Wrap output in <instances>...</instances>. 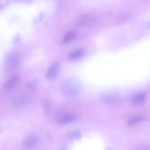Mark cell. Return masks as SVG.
<instances>
[{"label": "cell", "mask_w": 150, "mask_h": 150, "mask_svg": "<svg viewBox=\"0 0 150 150\" xmlns=\"http://www.w3.org/2000/svg\"><path fill=\"white\" fill-rule=\"evenodd\" d=\"M61 66L60 63L56 62L52 64L48 69L46 73V77L47 79L52 81L58 75L60 71Z\"/></svg>", "instance_id": "6da1fadb"}, {"label": "cell", "mask_w": 150, "mask_h": 150, "mask_svg": "<svg viewBox=\"0 0 150 150\" xmlns=\"http://www.w3.org/2000/svg\"><path fill=\"white\" fill-rule=\"evenodd\" d=\"M18 62V57L16 52H12L8 55L6 60V65L8 69H13L17 66Z\"/></svg>", "instance_id": "7a4b0ae2"}, {"label": "cell", "mask_w": 150, "mask_h": 150, "mask_svg": "<svg viewBox=\"0 0 150 150\" xmlns=\"http://www.w3.org/2000/svg\"><path fill=\"white\" fill-rule=\"evenodd\" d=\"M38 141L37 136L31 135L25 138L22 142V146L25 149L32 148L37 145Z\"/></svg>", "instance_id": "3957f363"}, {"label": "cell", "mask_w": 150, "mask_h": 150, "mask_svg": "<svg viewBox=\"0 0 150 150\" xmlns=\"http://www.w3.org/2000/svg\"><path fill=\"white\" fill-rule=\"evenodd\" d=\"M146 100V94L144 93H139L136 94L132 97L131 103L134 105L140 106L144 104Z\"/></svg>", "instance_id": "277c9868"}, {"label": "cell", "mask_w": 150, "mask_h": 150, "mask_svg": "<svg viewBox=\"0 0 150 150\" xmlns=\"http://www.w3.org/2000/svg\"><path fill=\"white\" fill-rule=\"evenodd\" d=\"M20 78V76L19 75H14L9 78L4 84V90L6 91L11 90L16 86Z\"/></svg>", "instance_id": "5b68a950"}, {"label": "cell", "mask_w": 150, "mask_h": 150, "mask_svg": "<svg viewBox=\"0 0 150 150\" xmlns=\"http://www.w3.org/2000/svg\"><path fill=\"white\" fill-rule=\"evenodd\" d=\"M85 54V51L83 49L77 48L70 52L69 54L68 59L71 61L75 60L82 57Z\"/></svg>", "instance_id": "8992f818"}, {"label": "cell", "mask_w": 150, "mask_h": 150, "mask_svg": "<svg viewBox=\"0 0 150 150\" xmlns=\"http://www.w3.org/2000/svg\"><path fill=\"white\" fill-rule=\"evenodd\" d=\"M75 115L71 113L65 114L59 119V122L61 124H65L73 121L75 119Z\"/></svg>", "instance_id": "52a82bcc"}, {"label": "cell", "mask_w": 150, "mask_h": 150, "mask_svg": "<svg viewBox=\"0 0 150 150\" xmlns=\"http://www.w3.org/2000/svg\"><path fill=\"white\" fill-rule=\"evenodd\" d=\"M77 38L76 32L74 31H70L64 35L63 38L62 42L64 44H66L76 40Z\"/></svg>", "instance_id": "ba28073f"}, {"label": "cell", "mask_w": 150, "mask_h": 150, "mask_svg": "<svg viewBox=\"0 0 150 150\" xmlns=\"http://www.w3.org/2000/svg\"><path fill=\"white\" fill-rule=\"evenodd\" d=\"M94 16L90 15H86L82 16L80 18V24L83 25H88L91 24L95 21Z\"/></svg>", "instance_id": "9c48e42d"}, {"label": "cell", "mask_w": 150, "mask_h": 150, "mask_svg": "<svg viewBox=\"0 0 150 150\" xmlns=\"http://www.w3.org/2000/svg\"><path fill=\"white\" fill-rule=\"evenodd\" d=\"M39 84V79L38 78H35L32 82L27 85L26 86V91L28 93L34 92L37 87Z\"/></svg>", "instance_id": "30bf717a"}, {"label": "cell", "mask_w": 150, "mask_h": 150, "mask_svg": "<svg viewBox=\"0 0 150 150\" xmlns=\"http://www.w3.org/2000/svg\"><path fill=\"white\" fill-rule=\"evenodd\" d=\"M146 120V118L143 117H136L129 120L127 125L129 126H132L138 123L144 121Z\"/></svg>", "instance_id": "8fae6325"}, {"label": "cell", "mask_w": 150, "mask_h": 150, "mask_svg": "<svg viewBox=\"0 0 150 150\" xmlns=\"http://www.w3.org/2000/svg\"><path fill=\"white\" fill-rule=\"evenodd\" d=\"M80 132L77 130L69 132L66 135L67 138L69 139H78L80 137Z\"/></svg>", "instance_id": "7c38bea8"}, {"label": "cell", "mask_w": 150, "mask_h": 150, "mask_svg": "<svg viewBox=\"0 0 150 150\" xmlns=\"http://www.w3.org/2000/svg\"><path fill=\"white\" fill-rule=\"evenodd\" d=\"M44 112L46 115L49 114L51 111V108L49 103L47 102H45L43 105Z\"/></svg>", "instance_id": "4fadbf2b"}, {"label": "cell", "mask_w": 150, "mask_h": 150, "mask_svg": "<svg viewBox=\"0 0 150 150\" xmlns=\"http://www.w3.org/2000/svg\"><path fill=\"white\" fill-rule=\"evenodd\" d=\"M18 36H17V37L15 38L14 42L16 43H17L18 41H19V38L18 37Z\"/></svg>", "instance_id": "5bb4252c"}, {"label": "cell", "mask_w": 150, "mask_h": 150, "mask_svg": "<svg viewBox=\"0 0 150 150\" xmlns=\"http://www.w3.org/2000/svg\"><path fill=\"white\" fill-rule=\"evenodd\" d=\"M149 26L150 27V24H149Z\"/></svg>", "instance_id": "9a60e30c"}]
</instances>
